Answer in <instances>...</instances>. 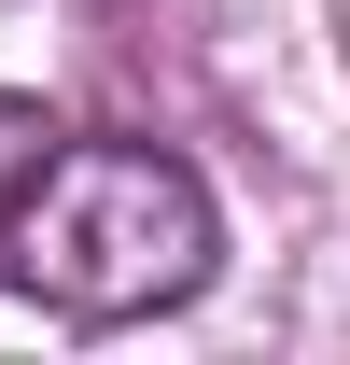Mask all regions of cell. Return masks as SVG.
Returning a JSON list of instances; mask_svg holds the SVG:
<instances>
[{
	"instance_id": "6da1fadb",
	"label": "cell",
	"mask_w": 350,
	"mask_h": 365,
	"mask_svg": "<svg viewBox=\"0 0 350 365\" xmlns=\"http://www.w3.org/2000/svg\"><path fill=\"white\" fill-rule=\"evenodd\" d=\"M0 253L14 281L70 323H140V309H182L224 253V211L211 182L154 155V140H43V169L0 197Z\"/></svg>"
},
{
	"instance_id": "7a4b0ae2",
	"label": "cell",
	"mask_w": 350,
	"mask_h": 365,
	"mask_svg": "<svg viewBox=\"0 0 350 365\" xmlns=\"http://www.w3.org/2000/svg\"><path fill=\"white\" fill-rule=\"evenodd\" d=\"M43 98H0V197H14V182H28V169H43Z\"/></svg>"
}]
</instances>
